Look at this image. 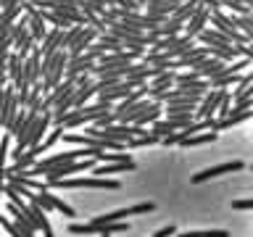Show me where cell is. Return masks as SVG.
Wrapping results in <instances>:
<instances>
[{
  "label": "cell",
  "mask_w": 253,
  "mask_h": 237,
  "mask_svg": "<svg viewBox=\"0 0 253 237\" xmlns=\"http://www.w3.org/2000/svg\"><path fill=\"white\" fill-rule=\"evenodd\" d=\"M95 158H79V161H71V163H61V166H53L47 169L42 177L45 182H55V179H69L71 174H82V171H92L95 169Z\"/></svg>",
  "instance_id": "2"
},
{
  "label": "cell",
  "mask_w": 253,
  "mask_h": 237,
  "mask_svg": "<svg viewBox=\"0 0 253 237\" xmlns=\"http://www.w3.org/2000/svg\"><path fill=\"white\" fill-rule=\"evenodd\" d=\"M153 211H156V203H150V200L129 205V216H140V213H153Z\"/></svg>",
  "instance_id": "31"
},
{
  "label": "cell",
  "mask_w": 253,
  "mask_h": 237,
  "mask_svg": "<svg viewBox=\"0 0 253 237\" xmlns=\"http://www.w3.org/2000/svg\"><path fill=\"white\" fill-rule=\"evenodd\" d=\"M11 47L16 50V55H19V58L24 61V58H27V55L32 53V47H35V42H32L29 32H27V29H21L19 35L13 37V45H11Z\"/></svg>",
  "instance_id": "13"
},
{
  "label": "cell",
  "mask_w": 253,
  "mask_h": 237,
  "mask_svg": "<svg viewBox=\"0 0 253 237\" xmlns=\"http://www.w3.org/2000/svg\"><path fill=\"white\" fill-rule=\"evenodd\" d=\"M66 29H47V35L42 37V42H40V55H42V58H47V55H53L55 50H61V35Z\"/></svg>",
  "instance_id": "9"
},
{
  "label": "cell",
  "mask_w": 253,
  "mask_h": 237,
  "mask_svg": "<svg viewBox=\"0 0 253 237\" xmlns=\"http://www.w3.org/2000/svg\"><path fill=\"white\" fill-rule=\"evenodd\" d=\"M24 13V0L19 5H11V8H3V11H0V27H11V24L19 19V16Z\"/></svg>",
  "instance_id": "21"
},
{
  "label": "cell",
  "mask_w": 253,
  "mask_h": 237,
  "mask_svg": "<svg viewBox=\"0 0 253 237\" xmlns=\"http://www.w3.org/2000/svg\"><path fill=\"white\" fill-rule=\"evenodd\" d=\"M137 166H134V161L129 158V161H119V163H98L92 169V177H106V174H124V171H134Z\"/></svg>",
  "instance_id": "10"
},
{
  "label": "cell",
  "mask_w": 253,
  "mask_h": 237,
  "mask_svg": "<svg viewBox=\"0 0 253 237\" xmlns=\"http://www.w3.org/2000/svg\"><path fill=\"white\" fill-rule=\"evenodd\" d=\"M177 237H229L227 229H187Z\"/></svg>",
  "instance_id": "24"
},
{
  "label": "cell",
  "mask_w": 253,
  "mask_h": 237,
  "mask_svg": "<svg viewBox=\"0 0 253 237\" xmlns=\"http://www.w3.org/2000/svg\"><path fill=\"white\" fill-rule=\"evenodd\" d=\"M161 116H164V106H161V103H156V100H153V103H150V106H148L145 111H142V114H140L137 118H134L132 124H134V126H142V129H145L148 124H156Z\"/></svg>",
  "instance_id": "11"
},
{
  "label": "cell",
  "mask_w": 253,
  "mask_h": 237,
  "mask_svg": "<svg viewBox=\"0 0 253 237\" xmlns=\"http://www.w3.org/2000/svg\"><path fill=\"white\" fill-rule=\"evenodd\" d=\"M98 237H111V235H98Z\"/></svg>",
  "instance_id": "39"
},
{
  "label": "cell",
  "mask_w": 253,
  "mask_h": 237,
  "mask_svg": "<svg viewBox=\"0 0 253 237\" xmlns=\"http://www.w3.org/2000/svg\"><path fill=\"white\" fill-rule=\"evenodd\" d=\"M114 8H122V11H137V0H111Z\"/></svg>",
  "instance_id": "36"
},
{
  "label": "cell",
  "mask_w": 253,
  "mask_h": 237,
  "mask_svg": "<svg viewBox=\"0 0 253 237\" xmlns=\"http://www.w3.org/2000/svg\"><path fill=\"white\" fill-rule=\"evenodd\" d=\"M92 95H95L92 84H84V87H74V95H71L69 106H71V108H82V106H87V100H90Z\"/></svg>",
  "instance_id": "17"
},
{
  "label": "cell",
  "mask_w": 253,
  "mask_h": 237,
  "mask_svg": "<svg viewBox=\"0 0 253 237\" xmlns=\"http://www.w3.org/2000/svg\"><path fill=\"white\" fill-rule=\"evenodd\" d=\"M61 134H63V129H61V126H53V129H47V137H45L42 142H40V148H42V153H47V150H50V148L55 145V142L61 140Z\"/></svg>",
  "instance_id": "26"
},
{
  "label": "cell",
  "mask_w": 253,
  "mask_h": 237,
  "mask_svg": "<svg viewBox=\"0 0 253 237\" xmlns=\"http://www.w3.org/2000/svg\"><path fill=\"white\" fill-rule=\"evenodd\" d=\"M95 40H98V32H95L92 27H84V29H82V35L74 40V45H71L69 50H66V53H69V58H77V55H82L87 47L95 42Z\"/></svg>",
  "instance_id": "8"
},
{
  "label": "cell",
  "mask_w": 253,
  "mask_h": 237,
  "mask_svg": "<svg viewBox=\"0 0 253 237\" xmlns=\"http://www.w3.org/2000/svg\"><path fill=\"white\" fill-rule=\"evenodd\" d=\"M119 179H106V177H82V190H119Z\"/></svg>",
  "instance_id": "12"
},
{
  "label": "cell",
  "mask_w": 253,
  "mask_h": 237,
  "mask_svg": "<svg viewBox=\"0 0 253 237\" xmlns=\"http://www.w3.org/2000/svg\"><path fill=\"white\" fill-rule=\"evenodd\" d=\"M216 114H219L216 121H221V118H227L229 114H232V98H229V92H221V100H219V106H216Z\"/></svg>",
  "instance_id": "29"
},
{
  "label": "cell",
  "mask_w": 253,
  "mask_h": 237,
  "mask_svg": "<svg viewBox=\"0 0 253 237\" xmlns=\"http://www.w3.org/2000/svg\"><path fill=\"white\" fill-rule=\"evenodd\" d=\"M69 232H71V235H84V237H87V235H98V227H95L92 221H90V224H71Z\"/></svg>",
  "instance_id": "32"
},
{
  "label": "cell",
  "mask_w": 253,
  "mask_h": 237,
  "mask_svg": "<svg viewBox=\"0 0 253 237\" xmlns=\"http://www.w3.org/2000/svg\"><path fill=\"white\" fill-rule=\"evenodd\" d=\"M209 13H211V11H206L203 5H198L195 11H193V16L185 21V27H182V35H185L187 40H195V37L206 29V24H209Z\"/></svg>",
  "instance_id": "4"
},
{
  "label": "cell",
  "mask_w": 253,
  "mask_h": 237,
  "mask_svg": "<svg viewBox=\"0 0 253 237\" xmlns=\"http://www.w3.org/2000/svg\"><path fill=\"white\" fill-rule=\"evenodd\" d=\"M243 169H245V163H243V161H227V163L209 166V169H203V171L193 174V177H190V182H193V185H203V182H209V179L224 177V174H232V171H243Z\"/></svg>",
  "instance_id": "3"
},
{
  "label": "cell",
  "mask_w": 253,
  "mask_h": 237,
  "mask_svg": "<svg viewBox=\"0 0 253 237\" xmlns=\"http://www.w3.org/2000/svg\"><path fill=\"white\" fill-rule=\"evenodd\" d=\"M66 61H69L66 50H55L53 55H47V58L40 61V84H42V92H50L55 84L63 82Z\"/></svg>",
  "instance_id": "1"
},
{
  "label": "cell",
  "mask_w": 253,
  "mask_h": 237,
  "mask_svg": "<svg viewBox=\"0 0 253 237\" xmlns=\"http://www.w3.org/2000/svg\"><path fill=\"white\" fill-rule=\"evenodd\" d=\"M116 232H129V221H114V224L98 227V235H116Z\"/></svg>",
  "instance_id": "27"
},
{
  "label": "cell",
  "mask_w": 253,
  "mask_h": 237,
  "mask_svg": "<svg viewBox=\"0 0 253 237\" xmlns=\"http://www.w3.org/2000/svg\"><path fill=\"white\" fill-rule=\"evenodd\" d=\"M219 5H227V8H229V11H232L235 16H251V11H253V8L243 5L240 0H219Z\"/></svg>",
  "instance_id": "28"
},
{
  "label": "cell",
  "mask_w": 253,
  "mask_h": 237,
  "mask_svg": "<svg viewBox=\"0 0 253 237\" xmlns=\"http://www.w3.org/2000/svg\"><path fill=\"white\" fill-rule=\"evenodd\" d=\"M203 58H209V50H206L203 45H193L185 55H179V58H174L169 63V69H193L195 63H201Z\"/></svg>",
  "instance_id": "6"
},
{
  "label": "cell",
  "mask_w": 253,
  "mask_h": 237,
  "mask_svg": "<svg viewBox=\"0 0 253 237\" xmlns=\"http://www.w3.org/2000/svg\"><path fill=\"white\" fill-rule=\"evenodd\" d=\"M171 235H177V227H174V224H166V227L158 229V232H153L150 237H171Z\"/></svg>",
  "instance_id": "38"
},
{
  "label": "cell",
  "mask_w": 253,
  "mask_h": 237,
  "mask_svg": "<svg viewBox=\"0 0 253 237\" xmlns=\"http://www.w3.org/2000/svg\"><path fill=\"white\" fill-rule=\"evenodd\" d=\"M235 211H251L253 208V198H243V200H232Z\"/></svg>",
  "instance_id": "37"
},
{
  "label": "cell",
  "mask_w": 253,
  "mask_h": 237,
  "mask_svg": "<svg viewBox=\"0 0 253 237\" xmlns=\"http://www.w3.org/2000/svg\"><path fill=\"white\" fill-rule=\"evenodd\" d=\"M251 108H253V92H251V95H243V98H237V103H235L232 111H251Z\"/></svg>",
  "instance_id": "35"
},
{
  "label": "cell",
  "mask_w": 253,
  "mask_h": 237,
  "mask_svg": "<svg viewBox=\"0 0 253 237\" xmlns=\"http://www.w3.org/2000/svg\"><path fill=\"white\" fill-rule=\"evenodd\" d=\"M29 203L40 205V208H42V211H55V208H53V195L47 193V190H45V193H40V195H35V198H32Z\"/></svg>",
  "instance_id": "30"
},
{
  "label": "cell",
  "mask_w": 253,
  "mask_h": 237,
  "mask_svg": "<svg viewBox=\"0 0 253 237\" xmlns=\"http://www.w3.org/2000/svg\"><path fill=\"white\" fill-rule=\"evenodd\" d=\"M251 87H253V74H243L240 82L235 84V90H232V95H229V98L237 100V98H243V95H251V92H253Z\"/></svg>",
  "instance_id": "22"
},
{
  "label": "cell",
  "mask_w": 253,
  "mask_h": 237,
  "mask_svg": "<svg viewBox=\"0 0 253 237\" xmlns=\"http://www.w3.org/2000/svg\"><path fill=\"white\" fill-rule=\"evenodd\" d=\"M221 92L224 90H209V92H203V98L201 103H198V108H195V118H213V114H216V106H219V100H221Z\"/></svg>",
  "instance_id": "5"
},
{
  "label": "cell",
  "mask_w": 253,
  "mask_h": 237,
  "mask_svg": "<svg viewBox=\"0 0 253 237\" xmlns=\"http://www.w3.org/2000/svg\"><path fill=\"white\" fill-rule=\"evenodd\" d=\"M61 137H63V142H71V145H79V148H98V150H103V140L87 137V134L69 132V134H61Z\"/></svg>",
  "instance_id": "14"
},
{
  "label": "cell",
  "mask_w": 253,
  "mask_h": 237,
  "mask_svg": "<svg viewBox=\"0 0 253 237\" xmlns=\"http://www.w3.org/2000/svg\"><path fill=\"white\" fill-rule=\"evenodd\" d=\"M92 45H98L103 53H116V50H124V45L119 42L116 37H111V35H98V40H95Z\"/></svg>",
  "instance_id": "20"
},
{
  "label": "cell",
  "mask_w": 253,
  "mask_h": 237,
  "mask_svg": "<svg viewBox=\"0 0 253 237\" xmlns=\"http://www.w3.org/2000/svg\"><path fill=\"white\" fill-rule=\"evenodd\" d=\"M82 29L84 27H79V24H77V27H69L66 32H63V35H61V50H69V47L74 45V40L82 35Z\"/></svg>",
  "instance_id": "25"
},
{
  "label": "cell",
  "mask_w": 253,
  "mask_h": 237,
  "mask_svg": "<svg viewBox=\"0 0 253 237\" xmlns=\"http://www.w3.org/2000/svg\"><path fill=\"white\" fill-rule=\"evenodd\" d=\"M229 21H232V27L240 32V35H245L248 40H253V21H251V16H229Z\"/></svg>",
  "instance_id": "19"
},
{
  "label": "cell",
  "mask_w": 253,
  "mask_h": 237,
  "mask_svg": "<svg viewBox=\"0 0 253 237\" xmlns=\"http://www.w3.org/2000/svg\"><path fill=\"white\" fill-rule=\"evenodd\" d=\"M8 153H11V134H3V137H0V169H5Z\"/></svg>",
  "instance_id": "33"
},
{
  "label": "cell",
  "mask_w": 253,
  "mask_h": 237,
  "mask_svg": "<svg viewBox=\"0 0 253 237\" xmlns=\"http://www.w3.org/2000/svg\"><path fill=\"white\" fill-rule=\"evenodd\" d=\"M35 161H37V158L32 156L29 150H24V153H21V156L16 158V161H13V163L5 169V177H8V174H19V171H27V169H32V166H35Z\"/></svg>",
  "instance_id": "15"
},
{
  "label": "cell",
  "mask_w": 253,
  "mask_h": 237,
  "mask_svg": "<svg viewBox=\"0 0 253 237\" xmlns=\"http://www.w3.org/2000/svg\"><path fill=\"white\" fill-rule=\"evenodd\" d=\"M92 66H95V61H92L87 53L77 55V58H69V61H66V71H63V79H74V77H79V74H90Z\"/></svg>",
  "instance_id": "7"
},
{
  "label": "cell",
  "mask_w": 253,
  "mask_h": 237,
  "mask_svg": "<svg viewBox=\"0 0 253 237\" xmlns=\"http://www.w3.org/2000/svg\"><path fill=\"white\" fill-rule=\"evenodd\" d=\"M156 142H158V137H156V134L145 132V134H140V137H132V140H126V142H124V150H132V148H148V145H156Z\"/></svg>",
  "instance_id": "23"
},
{
  "label": "cell",
  "mask_w": 253,
  "mask_h": 237,
  "mask_svg": "<svg viewBox=\"0 0 253 237\" xmlns=\"http://www.w3.org/2000/svg\"><path fill=\"white\" fill-rule=\"evenodd\" d=\"M53 208H55V211H61L63 216H74V208H71V205H66V203H63V200H61L58 195H53Z\"/></svg>",
  "instance_id": "34"
},
{
  "label": "cell",
  "mask_w": 253,
  "mask_h": 237,
  "mask_svg": "<svg viewBox=\"0 0 253 237\" xmlns=\"http://www.w3.org/2000/svg\"><path fill=\"white\" fill-rule=\"evenodd\" d=\"M195 108L198 106H190V103H166L164 106V116L169 118V116H190V114H195Z\"/></svg>",
  "instance_id": "18"
},
{
  "label": "cell",
  "mask_w": 253,
  "mask_h": 237,
  "mask_svg": "<svg viewBox=\"0 0 253 237\" xmlns=\"http://www.w3.org/2000/svg\"><path fill=\"white\" fill-rule=\"evenodd\" d=\"M216 137H219V132H198V134H193V137L182 140L179 145H182V148H198V145H209V142H216Z\"/></svg>",
  "instance_id": "16"
}]
</instances>
